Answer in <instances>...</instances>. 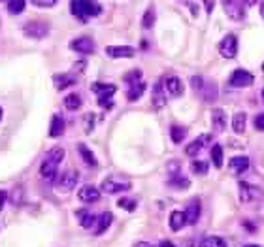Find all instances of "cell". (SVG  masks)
I'll list each match as a JSON object with an SVG mask.
<instances>
[{
    "label": "cell",
    "instance_id": "49",
    "mask_svg": "<svg viewBox=\"0 0 264 247\" xmlns=\"http://www.w3.org/2000/svg\"><path fill=\"white\" fill-rule=\"evenodd\" d=\"M245 230L247 232H255V225L253 223H245Z\"/></svg>",
    "mask_w": 264,
    "mask_h": 247
},
{
    "label": "cell",
    "instance_id": "31",
    "mask_svg": "<svg viewBox=\"0 0 264 247\" xmlns=\"http://www.w3.org/2000/svg\"><path fill=\"white\" fill-rule=\"evenodd\" d=\"M212 160H214V166L215 168H221L223 166V160H225V151H223V147L219 146V144L212 147Z\"/></svg>",
    "mask_w": 264,
    "mask_h": 247
},
{
    "label": "cell",
    "instance_id": "33",
    "mask_svg": "<svg viewBox=\"0 0 264 247\" xmlns=\"http://www.w3.org/2000/svg\"><path fill=\"white\" fill-rule=\"evenodd\" d=\"M25 6H27V0H8V12L14 15L21 14Z\"/></svg>",
    "mask_w": 264,
    "mask_h": 247
},
{
    "label": "cell",
    "instance_id": "1",
    "mask_svg": "<svg viewBox=\"0 0 264 247\" xmlns=\"http://www.w3.org/2000/svg\"><path fill=\"white\" fill-rule=\"evenodd\" d=\"M72 15L79 21H89L93 17H98L102 14V6L96 0H70Z\"/></svg>",
    "mask_w": 264,
    "mask_h": 247
},
{
    "label": "cell",
    "instance_id": "37",
    "mask_svg": "<svg viewBox=\"0 0 264 247\" xmlns=\"http://www.w3.org/2000/svg\"><path fill=\"white\" fill-rule=\"evenodd\" d=\"M193 172L198 175H206L207 174V162L206 160H194L193 162Z\"/></svg>",
    "mask_w": 264,
    "mask_h": 247
},
{
    "label": "cell",
    "instance_id": "17",
    "mask_svg": "<svg viewBox=\"0 0 264 247\" xmlns=\"http://www.w3.org/2000/svg\"><path fill=\"white\" fill-rule=\"evenodd\" d=\"M200 215H202V204H200V200H193V202H189V206L185 208L187 223H189V225H196Z\"/></svg>",
    "mask_w": 264,
    "mask_h": 247
},
{
    "label": "cell",
    "instance_id": "18",
    "mask_svg": "<svg viewBox=\"0 0 264 247\" xmlns=\"http://www.w3.org/2000/svg\"><path fill=\"white\" fill-rule=\"evenodd\" d=\"M65 119L61 113H55L51 117V123H49V138H61L65 134Z\"/></svg>",
    "mask_w": 264,
    "mask_h": 247
},
{
    "label": "cell",
    "instance_id": "27",
    "mask_svg": "<svg viewBox=\"0 0 264 247\" xmlns=\"http://www.w3.org/2000/svg\"><path fill=\"white\" fill-rule=\"evenodd\" d=\"M143 91H145V83L140 81V83H134V85H129V91H127V98L130 102H136L138 98H142Z\"/></svg>",
    "mask_w": 264,
    "mask_h": 247
},
{
    "label": "cell",
    "instance_id": "5",
    "mask_svg": "<svg viewBox=\"0 0 264 247\" xmlns=\"http://www.w3.org/2000/svg\"><path fill=\"white\" fill-rule=\"evenodd\" d=\"M223 8H225V14L229 15V19H232V21H242L243 15H245L242 0H223Z\"/></svg>",
    "mask_w": 264,
    "mask_h": 247
},
{
    "label": "cell",
    "instance_id": "50",
    "mask_svg": "<svg viewBox=\"0 0 264 247\" xmlns=\"http://www.w3.org/2000/svg\"><path fill=\"white\" fill-rule=\"evenodd\" d=\"M260 17L264 19V0L260 2Z\"/></svg>",
    "mask_w": 264,
    "mask_h": 247
},
{
    "label": "cell",
    "instance_id": "9",
    "mask_svg": "<svg viewBox=\"0 0 264 247\" xmlns=\"http://www.w3.org/2000/svg\"><path fill=\"white\" fill-rule=\"evenodd\" d=\"M130 185L129 181H121V179H104L102 181V191L108 193V195H119V193H125V191H130Z\"/></svg>",
    "mask_w": 264,
    "mask_h": 247
},
{
    "label": "cell",
    "instance_id": "3",
    "mask_svg": "<svg viewBox=\"0 0 264 247\" xmlns=\"http://www.w3.org/2000/svg\"><path fill=\"white\" fill-rule=\"evenodd\" d=\"M217 49H219V53H221V57L234 58L236 55H238V38H236L234 34H227V36L219 42Z\"/></svg>",
    "mask_w": 264,
    "mask_h": 247
},
{
    "label": "cell",
    "instance_id": "51",
    "mask_svg": "<svg viewBox=\"0 0 264 247\" xmlns=\"http://www.w3.org/2000/svg\"><path fill=\"white\" fill-rule=\"evenodd\" d=\"M243 247H260V245H255V243H247V245H243Z\"/></svg>",
    "mask_w": 264,
    "mask_h": 247
},
{
    "label": "cell",
    "instance_id": "38",
    "mask_svg": "<svg viewBox=\"0 0 264 247\" xmlns=\"http://www.w3.org/2000/svg\"><path fill=\"white\" fill-rule=\"evenodd\" d=\"M117 206L123 208V210H127V211H134L136 210V200H132V198H119V200H117Z\"/></svg>",
    "mask_w": 264,
    "mask_h": 247
},
{
    "label": "cell",
    "instance_id": "32",
    "mask_svg": "<svg viewBox=\"0 0 264 247\" xmlns=\"http://www.w3.org/2000/svg\"><path fill=\"white\" fill-rule=\"evenodd\" d=\"M168 185H170V187H176V189H187V187L191 185V181H189L187 177H183V175L174 174V175L170 177V181H168Z\"/></svg>",
    "mask_w": 264,
    "mask_h": 247
},
{
    "label": "cell",
    "instance_id": "30",
    "mask_svg": "<svg viewBox=\"0 0 264 247\" xmlns=\"http://www.w3.org/2000/svg\"><path fill=\"white\" fill-rule=\"evenodd\" d=\"M198 247H227V241L219 238V236H207L200 241Z\"/></svg>",
    "mask_w": 264,
    "mask_h": 247
},
{
    "label": "cell",
    "instance_id": "22",
    "mask_svg": "<svg viewBox=\"0 0 264 247\" xmlns=\"http://www.w3.org/2000/svg\"><path fill=\"white\" fill-rule=\"evenodd\" d=\"M168 223H170V228L174 230V232H178V230H181L183 226L187 225V217H185V211H172L170 213V219H168Z\"/></svg>",
    "mask_w": 264,
    "mask_h": 247
},
{
    "label": "cell",
    "instance_id": "41",
    "mask_svg": "<svg viewBox=\"0 0 264 247\" xmlns=\"http://www.w3.org/2000/svg\"><path fill=\"white\" fill-rule=\"evenodd\" d=\"M94 119H96V115H94V113H87V115H85V131H87V132L93 131Z\"/></svg>",
    "mask_w": 264,
    "mask_h": 247
},
{
    "label": "cell",
    "instance_id": "47",
    "mask_svg": "<svg viewBox=\"0 0 264 247\" xmlns=\"http://www.w3.org/2000/svg\"><path fill=\"white\" fill-rule=\"evenodd\" d=\"M132 247H153V245H151L149 241H136Z\"/></svg>",
    "mask_w": 264,
    "mask_h": 247
},
{
    "label": "cell",
    "instance_id": "16",
    "mask_svg": "<svg viewBox=\"0 0 264 247\" xmlns=\"http://www.w3.org/2000/svg\"><path fill=\"white\" fill-rule=\"evenodd\" d=\"M106 55L112 58H129L134 57V49L129 45H110L106 47Z\"/></svg>",
    "mask_w": 264,
    "mask_h": 247
},
{
    "label": "cell",
    "instance_id": "34",
    "mask_svg": "<svg viewBox=\"0 0 264 247\" xmlns=\"http://www.w3.org/2000/svg\"><path fill=\"white\" fill-rule=\"evenodd\" d=\"M23 197H25V189H23V187H15V189L8 195L10 202L14 204V206H19V204L23 202Z\"/></svg>",
    "mask_w": 264,
    "mask_h": 247
},
{
    "label": "cell",
    "instance_id": "12",
    "mask_svg": "<svg viewBox=\"0 0 264 247\" xmlns=\"http://www.w3.org/2000/svg\"><path fill=\"white\" fill-rule=\"evenodd\" d=\"M165 89L166 95L172 96V98H179L183 95V91H185V87H183V83H181L178 76H168L165 80Z\"/></svg>",
    "mask_w": 264,
    "mask_h": 247
},
{
    "label": "cell",
    "instance_id": "11",
    "mask_svg": "<svg viewBox=\"0 0 264 247\" xmlns=\"http://www.w3.org/2000/svg\"><path fill=\"white\" fill-rule=\"evenodd\" d=\"M79 181L78 170H66L65 174H61V177L57 179V185L61 191H72Z\"/></svg>",
    "mask_w": 264,
    "mask_h": 247
},
{
    "label": "cell",
    "instance_id": "7",
    "mask_svg": "<svg viewBox=\"0 0 264 247\" xmlns=\"http://www.w3.org/2000/svg\"><path fill=\"white\" fill-rule=\"evenodd\" d=\"M70 49L79 55H91V53H94V42L89 36L74 38L70 42Z\"/></svg>",
    "mask_w": 264,
    "mask_h": 247
},
{
    "label": "cell",
    "instance_id": "48",
    "mask_svg": "<svg viewBox=\"0 0 264 247\" xmlns=\"http://www.w3.org/2000/svg\"><path fill=\"white\" fill-rule=\"evenodd\" d=\"M242 2H243V6H255V4H257V2H258V0H242Z\"/></svg>",
    "mask_w": 264,
    "mask_h": 247
},
{
    "label": "cell",
    "instance_id": "46",
    "mask_svg": "<svg viewBox=\"0 0 264 247\" xmlns=\"http://www.w3.org/2000/svg\"><path fill=\"white\" fill-rule=\"evenodd\" d=\"M159 247H176V245H174V241H170V240H163L159 243Z\"/></svg>",
    "mask_w": 264,
    "mask_h": 247
},
{
    "label": "cell",
    "instance_id": "43",
    "mask_svg": "<svg viewBox=\"0 0 264 247\" xmlns=\"http://www.w3.org/2000/svg\"><path fill=\"white\" fill-rule=\"evenodd\" d=\"M168 172H174V174H179V162L178 160H174V162H170V164H168Z\"/></svg>",
    "mask_w": 264,
    "mask_h": 247
},
{
    "label": "cell",
    "instance_id": "10",
    "mask_svg": "<svg viewBox=\"0 0 264 247\" xmlns=\"http://www.w3.org/2000/svg\"><path fill=\"white\" fill-rule=\"evenodd\" d=\"M212 140H214L212 134H200L198 138L193 140V142L185 147V155L187 157H196V155H198V153L202 151V149H204V147H206Z\"/></svg>",
    "mask_w": 264,
    "mask_h": 247
},
{
    "label": "cell",
    "instance_id": "4",
    "mask_svg": "<svg viewBox=\"0 0 264 247\" xmlns=\"http://www.w3.org/2000/svg\"><path fill=\"white\" fill-rule=\"evenodd\" d=\"M23 32H25V36L40 40V38L47 36L49 27H47V23H43V21H29L25 27H23Z\"/></svg>",
    "mask_w": 264,
    "mask_h": 247
},
{
    "label": "cell",
    "instance_id": "2",
    "mask_svg": "<svg viewBox=\"0 0 264 247\" xmlns=\"http://www.w3.org/2000/svg\"><path fill=\"white\" fill-rule=\"evenodd\" d=\"M65 159V149L63 147H53L49 149V153L45 155V159L42 160L40 164V175L43 179H55V174H57L59 164Z\"/></svg>",
    "mask_w": 264,
    "mask_h": 247
},
{
    "label": "cell",
    "instance_id": "6",
    "mask_svg": "<svg viewBox=\"0 0 264 247\" xmlns=\"http://www.w3.org/2000/svg\"><path fill=\"white\" fill-rule=\"evenodd\" d=\"M240 200H242L243 204H257L262 200V191L253 187V185L242 183V185H240Z\"/></svg>",
    "mask_w": 264,
    "mask_h": 247
},
{
    "label": "cell",
    "instance_id": "13",
    "mask_svg": "<svg viewBox=\"0 0 264 247\" xmlns=\"http://www.w3.org/2000/svg\"><path fill=\"white\" fill-rule=\"evenodd\" d=\"M153 106L157 109L165 108L166 106V89H165V80H159L155 81V85H153Z\"/></svg>",
    "mask_w": 264,
    "mask_h": 247
},
{
    "label": "cell",
    "instance_id": "26",
    "mask_svg": "<svg viewBox=\"0 0 264 247\" xmlns=\"http://www.w3.org/2000/svg\"><path fill=\"white\" fill-rule=\"evenodd\" d=\"M245 127H247V115L243 111H238L234 117H232V131L236 134H243L245 132Z\"/></svg>",
    "mask_w": 264,
    "mask_h": 247
},
{
    "label": "cell",
    "instance_id": "28",
    "mask_svg": "<svg viewBox=\"0 0 264 247\" xmlns=\"http://www.w3.org/2000/svg\"><path fill=\"white\" fill-rule=\"evenodd\" d=\"M187 136V129L185 127H181V125H172L170 129V138L174 144H181Z\"/></svg>",
    "mask_w": 264,
    "mask_h": 247
},
{
    "label": "cell",
    "instance_id": "15",
    "mask_svg": "<svg viewBox=\"0 0 264 247\" xmlns=\"http://www.w3.org/2000/svg\"><path fill=\"white\" fill-rule=\"evenodd\" d=\"M78 198L83 204H94L100 200V191L94 185H83L78 193Z\"/></svg>",
    "mask_w": 264,
    "mask_h": 247
},
{
    "label": "cell",
    "instance_id": "23",
    "mask_svg": "<svg viewBox=\"0 0 264 247\" xmlns=\"http://www.w3.org/2000/svg\"><path fill=\"white\" fill-rule=\"evenodd\" d=\"M78 151H79V157L83 159V162H85L89 168H96V166H98V160H96V157H94V153L91 151V149H89L85 144H78Z\"/></svg>",
    "mask_w": 264,
    "mask_h": 247
},
{
    "label": "cell",
    "instance_id": "20",
    "mask_svg": "<svg viewBox=\"0 0 264 247\" xmlns=\"http://www.w3.org/2000/svg\"><path fill=\"white\" fill-rule=\"evenodd\" d=\"M53 83H55L57 91H65V89L76 85V78L72 74H55L53 76Z\"/></svg>",
    "mask_w": 264,
    "mask_h": 247
},
{
    "label": "cell",
    "instance_id": "40",
    "mask_svg": "<svg viewBox=\"0 0 264 247\" xmlns=\"http://www.w3.org/2000/svg\"><path fill=\"white\" fill-rule=\"evenodd\" d=\"M253 125H255V129L260 132H264V113H258V115H255V119H253Z\"/></svg>",
    "mask_w": 264,
    "mask_h": 247
},
{
    "label": "cell",
    "instance_id": "53",
    "mask_svg": "<svg viewBox=\"0 0 264 247\" xmlns=\"http://www.w3.org/2000/svg\"><path fill=\"white\" fill-rule=\"evenodd\" d=\"M262 70H264V65H262Z\"/></svg>",
    "mask_w": 264,
    "mask_h": 247
},
{
    "label": "cell",
    "instance_id": "44",
    "mask_svg": "<svg viewBox=\"0 0 264 247\" xmlns=\"http://www.w3.org/2000/svg\"><path fill=\"white\" fill-rule=\"evenodd\" d=\"M204 4H206V12L207 14H212L214 12V6H215V0H202Z\"/></svg>",
    "mask_w": 264,
    "mask_h": 247
},
{
    "label": "cell",
    "instance_id": "19",
    "mask_svg": "<svg viewBox=\"0 0 264 247\" xmlns=\"http://www.w3.org/2000/svg\"><path fill=\"white\" fill-rule=\"evenodd\" d=\"M76 217L79 219V225L87 228V230H91L93 226H96V221H98V217L91 210H78L76 211Z\"/></svg>",
    "mask_w": 264,
    "mask_h": 247
},
{
    "label": "cell",
    "instance_id": "24",
    "mask_svg": "<svg viewBox=\"0 0 264 247\" xmlns=\"http://www.w3.org/2000/svg\"><path fill=\"white\" fill-rule=\"evenodd\" d=\"M112 221H114V215H112L110 211H104V213H102V215L98 217V221H96V226H94V234H96V236H102V234H104L108 228H110Z\"/></svg>",
    "mask_w": 264,
    "mask_h": 247
},
{
    "label": "cell",
    "instance_id": "8",
    "mask_svg": "<svg viewBox=\"0 0 264 247\" xmlns=\"http://www.w3.org/2000/svg\"><path fill=\"white\" fill-rule=\"evenodd\" d=\"M229 83L232 87H249L251 83H253V74L238 68V70H234V72L230 74Z\"/></svg>",
    "mask_w": 264,
    "mask_h": 247
},
{
    "label": "cell",
    "instance_id": "35",
    "mask_svg": "<svg viewBox=\"0 0 264 247\" xmlns=\"http://www.w3.org/2000/svg\"><path fill=\"white\" fill-rule=\"evenodd\" d=\"M123 80H125V83H129V85L140 83V81H142V72H140V70H130V72H127L123 76Z\"/></svg>",
    "mask_w": 264,
    "mask_h": 247
},
{
    "label": "cell",
    "instance_id": "54",
    "mask_svg": "<svg viewBox=\"0 0 264 247\" xmlns=\"http://www.w3.org/2000/svg\"><path fill=\"white\" fill-rule=\"evenodd\" d=\"M0 113H2V111H0Z\"/></svg>",
    "mask_w": 264,
    "mask_h": 247
},
{
    "label": "cell",
    "instance_id": "45",
    "mask_svg": "<svg viewBox=\"0 0 264 247\" xmlns=\"http://www.w3.org/2000/svg\"><path fill=\"white\" fill-rule=\"evenodd\" d=\"M8 200V193L6 191H0V211H2V208H4V202Z\"/></svg>",
    "mask_w": 264,
    "mask_h": 247
},
{
    "label": "cell",
    "instance_id": "25",
    "mask_svg": "<svg viewBox=\"0 0 264 247\" xmlns=\"http://www.w3.org/2000/svg\"><path fill=\"white\" fill-rule=\"evenodd\" d=\"M229 166L232 172H236V174H242V172H245L247 168L251 166V160L247 159V157H232L229 162Z\"/></svg>",
    "mask_w": 264,
    "mask_h": 247
},
{
    "label": "cell",
    "instance_id": "21",
    "mask_svg": "<svg viewBox=\"0 0 264 247\" xmlns=\"http://www.w3.org/2000/svg\"><path fill=\"white\" fill-rule=\"evenodd\" d=\"M212 125H214L215 132L225 131V127H227V113H225V109L215 108L214 111H212Z\"/></svg>",
    "mask_w": 264,
    "mask_h": 247
},
{
    "label": "cell",
    "instance_id": "29",
    "mask_svg": "<svg viewBox=\"0 0 264 247\" xmlns=\"http://www.w3.org/2000/svg\"><path fill=\"white\" fill-rule=\"evenodd\" d=\"M65 106L66 109H70V111L79 109V106H81V96H79L78 93H70L68 96H65Z\"/></svg>",
    "mask_w": 264,
    "mask_h": 247
},
{
    "label": "cell",
    "instance_id": "36",
    "mask_svg": "<svg viewBox=\"0 0 264 247\" xmlns=\"http://www.w3.org/2000/svg\"><path fill=\"white\" fill-rule=\"evenodd\" d=\"M153 23H155V10H153V8H147V10H145V14H143V17H142L143 29H151V27H153Z\"/></svg>",
    "mask_w": 264,
    "mask_h": 247
},
{
    "label": "cell",
    "instance_id": "52",
    "mask_svg": "<svg viewBox=\"0 0 264 247\" xmlns=\"http://www.w3.org/2000/svg\"><path fill=\"white\" fill-rule=\"evenodd\" d=\"M260 98H262V102H264V89L260 91Z\"/></svg>",
    "mask_w": 264,
    "mask_h": 247
},
{
    "label": "cell",
    "instance_id": "42",
    "mask_svg": "<svg viewBox=\"0 0 264 247\" xmlns=\"http://www.w3.org/2000/svg\"><path fill=\"white\" fill-rule=\"evenodd\" d=\"M98 106H102L104 109H112L115 106L114 98H102V100H98Z\"/></svg>",
    "mask_w": 264,
    "mask_h": 247
},
{
    "label": "cell",
    "instance_id": "39",
    "mask_svg": "<svg viewBox=\"0 0 264 247\" xmlns=\"http://www.w3.org/2000/svg\"><path fill=\"white\" fill-rule=\"evenodd\" d=\"M30 2L38 8H51V6H55L59 0H30Z\"/></svg>",
    "mask_w": 264,
    "mask_h": 247
},
{
    "label": "cell",
    "instance_id": "14",
    "mask_svg": "<svg viewBox=\"0 0 264 247\" xmlns=\"http://www.w3.org/2000/svg\"><path fill=\"white\" fill-rule=\"evenodd\" d=\"M91 89H93V93L96 95L98 100H102V98H114L115 91H117V87H115L114 83H102V81L93 83Z\"/></svg>",
    "mask_w": 264,
    "mask_h": 247
}]
</instances>
